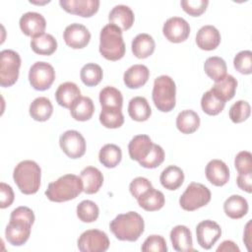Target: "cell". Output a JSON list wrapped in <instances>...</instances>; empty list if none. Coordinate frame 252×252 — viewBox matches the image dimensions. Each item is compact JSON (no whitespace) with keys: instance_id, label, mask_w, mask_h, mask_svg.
I'll use <instances>...</instances> for the list:
<instances>
[{"instance_id":"obj_15","label":"cell","mask_w":252,"mask_h":252,"mask_svg":"<svg viewBox=\"0 0 252 252\" xmlns=\"http://www.w3.org/2000/svg\"><path fill=\"white\" fill-rule=\"evenodd\" d=\"M59 5L66 12L83 18L94 16L99 8L98 0H60Z\"/></svg>"},{"instance_id":"obj_18","label":"cell","mask_w":252,"mask_h":252,"mask_svg":"<svg viewBox=\"0 0 252 252\" xmlns=\"http://www.w3.org/2000/svg\"><path fill=\"white\" fill-rule=\"evenodd\" d=\"M220 33L217 28L211 25L203 26L196 34V43L202 50H214L220 43Z\"/></svg>"},{"instance_id":"obj_5","label":"cell","mask_w":252,"mask_h":252,"mask_svg":"<svg viewBox=\"0 0 252 252\" xmlns=\"http://www.w3.org/2000/svg\"><path fill=\"white\" fill-rule=\"evenodd\" d=\"M13 178L22 193L32 195L36 193L40 187L41 169L33 160H23L16 165Z\"/></svg>"},{"instance_id":"obj_30","label":"cell","mask_w":252,"mask_h":252,"mask_svg":"<svg viewBox=\"0 0 252 252\" xmlns=\"http://www.w3.org/2000/svg\"><path fill=\"white\" fill-rule=\"evenodd\" d=\"M29 111L33 120L43 122L48 120L52 115L53 106L49 98L45 96H39L31 103Z\"/></svg>"},{"instance_id":"obj_42","label":"cell","mask_w":252,"mask_h":252,"mask_svg":"<svg viewBox=\"0 0 252 252\" xmlns=\"http://www.w3.org/2000/svg\"><path fill=\"white\" fill-rule=\"evenodd\" d=\"M251 112L250 104L246 100H237L229 108V118L233 123L245 121Z\"/></svg>"},{"instance_id":"obj_43","label":"cell","mask_w":252,"mask_h":252,"mask_svg":"<svg viewBox=\"0 0 252 252\" xmlns=\"http://www.w3.org/2000/svg\"><path fill=\"white\" fill-rule=\"evenodd\" d=\"M233 66L240 74L250 75L252 73V52L250 50L238 52L234 56Z\"/></svg>"},{"instance_id":"obj_12","label":"cell","mask_w":252,"mask_h":252,"mask_svg":"<svg viewBox=\"0 0 252 252\" xmlns=\"http://www.w3.org/2000/svg\"><path fill=\"white\" fill-rule=\"evenodd\" d=\"M162 32L168 41L179 43L188 38L190 34V26L183 18L171 17L163 24Z\"/></svg>"},{"instance_id":"obj_49","label":"cell","mask_w":252,"mask_h":252,"mask_svg":"<svg viewBox=\"0 0 252 252\" xmlns=\"http://www.w3.org/2000/svg\"><path fill=\"white\" fill-rule=\"evenodd\" d=\"M14 192L10 185L1 182L0 183V208L5 209L12 205L14 201Z\"/></svg>"},{"instance_id":"obj_40","label":"cell","mask_w":252,"mask_h":252,"mask_svg":"<svg viewBox=\"0 0 252 252\" xmlns=\"http://www.w3.org/2000/svg\"><path fill=\"white\" fill-rule=\"evenodd\" d=\"M225 102L219 98L211 90L206 92L201 98V107L208 115H218L224 108Z\"/></svg>"},{"instance_id":"obj_48","label":"cell","mask_w":252,"mask_h":252,"mask_svg":"<svg viewBox=\"0 0 252 252\" xmlns=\"http://www.w3.org/2000/svg\"><path fill=\"white\" fill-rule=\"evenodd\" d=\"M151 187H152V183L149 179L139 176V177L134 178L131 181V183L129 185V190H130L131 195L137 199L140 195H142L146 190H148Z\"/></svg>"},{"instance_id":"obj_9","label":"cell","mask_w":252,"mask_h":252,"mask_svg":"<svg viewBox=\"0 0 252 252\" xmlns=\"http://www.w3.org/2000/svg\"><path fill=\"white\" fill-rule=\"evenodd\" d=\"M55 80V71L47 62H35L29 71V81L36 91H45L51 87Z\"/></svg>"},{"instance_id":"obj_3","label":"cell","mask_w":252,"mask_h":252,"mask_svg":"<svg viewBox=\"0 0 252 252\" xmlns=\"http://www.w3.org/2000/svg\"><path fill=\"white\" fill-rule=\"evenodd\" d=\"M83 189L81 177L75 174H65L48 184L45 195L51 202L62 203L77 198Z\"/></svg>"},{"instance_id":"obj_22","label":"cell","mask_w":252,"mask_h":252,"mask_svg":"<svg viewBox=\"0 0 252 252\" xmlns=\"http://www.w3.org/2000/svg\"><path fill=\"white\" fill-rule=\"evenodd\" d=\"M81 96L82 95L80 88L72 82H65L59 85L55 92V98L57 103L60 106L69 109L73 105V103Z\"/></svg>"},{"instance_id":"obj_2","label":"cell","mask_w":252,"mask_h":252,"mask_svg":"<svg viewBox=\"0 0 252 252\" xmlns=\"http://www.w3.org/2000/svg\"><path fill=\"white\" fill-rule=\"evenodd\" d=\"M109 228L114 236L121 241H136L144 232L143 218L136 212L118 215L109 223Z\"/></svg>"},{"instance_id":"obj_17","label":"cell","mask_w":252,"mask_h":252,"mask_svg":"<svg viewBox=\"0 0 252 252\" xmlns=\"http://www.w3.org/2000/svg\"><path fill=\"white\" fill-rule=\"evenodd\" d=\"M206 177L215 186H223L229 179L228 166L220 159H212L206 166Z\"/></svg>"},{"instance_id":"obj_23","label":"cell","mask_w":252,"mask_h":252,"mask_svg":"<svg viewBox=\"0 0 252 252\" xmlns=\"http://www.w3.org/2000/svg\"><path fill=\"white\" fill-rule=\"evenodd\" d=\"M83 182V191L86 194H94L98 192L103 183V175L99 169L94 166L85 167L80 174Z\"/></svg>"},{"instance_id":"obj_4","label":"cell","mask_w":252,"mask_h":252,"mask_svg":"<svg viewBox=\"0 0 252 252\" xmlns=\"http://www.w3.org/2000/svg\"><path fill=\"white\" fill-rule=\"evenodd\" d=\"M99 53L107 60L117 61L125 54L122 31L113 24H107L99 34Z\"/></svg>"},{"instance_id":"obj_7","label":"cell","mask_w":252,"mask_h":252,"mask_svg":"<svg viewBox=\"0 0 252 252\" xmlns=\"http://www.w3.org/2000/svg\"><path fill=\"white\" fill-rule=\"evenodd\" d=\"M21 57L18 52L4 49L0 53V85L3 88L13 86L19 78Z\"/></svg>"},{"instance_id":"obj_6","label":"cell","mask_w":252,"mask_h":252,"mask_svg":"<svg viewBox=\"0 0 252 252\" xmlns=\"http://www.w3.org/2000/svg\"><path fill=\"white\" fill-rule=\"evenodd\" d=\"M176 86L174 81L166 75L155 79L152 98L156 107L161 112H169L175 107Z\"/></svg>"},{"instance_id":"obj_45","label":"cell","mask_w":252,"mask_h":252,"mask_svg":"<svg viewBox=\"0 0 252 252\" xmlns=\"http://www.w3.org/2000/svg\"><path fill=\"white\" fill-rule=\"evenodd\" d=\"M208 0H182L180 5L184 12L193 17L201 16L207 9Z\"/></svg>"},{"instance_id":"obj_35","label":"cell","mask_w":252,"mask_h":252,"mask_svg":"<svg viewBox=\"0 0 252 252\" xmlns=\"http://www.w3.org/2000/svg\"><path fill=\"white\" fill-rule=\"evenodd\" d=\"M122 158L121 149L114 144H106L104 145L99 153L98 159L99 162L107 168H113L118 165Z\"/></svg>"},{"instance_id":"obj_16","label":"cell","mask_w":252,"mask_h":252,"mask_svg":"<svg viewBox=\"0 0 252 252\" xmlns=\"http://www.w3.org/2000/svg\"><path fill=\"white\" fill-rule=\"evenodd\" d=\"M20 29L28 36H38L45 31L46 22L44 17L36 12H27L20 19Z\"/></svg>"},{"instance_id":"obj_28","label":"cell","mask_w":252,"mask_h":252,"mask_svg":"<svg viewBox=\"0 0 252 252\" xmlns=\"http://www.w3.org/2000/svg\"><path fill=\"white\" fill-rule=\"evenodd\" d=\"M159 181L165 189L171 191L176 190L184 181L183 170L176 165H169L161 171Z\"/></svg>"},{"instance_id":"obj_1","label":"cell","mask_w":252,"mask_h":252,"mask_svg":"<svg viewBox=\"0 0 252 252\" xmlns=\"http://www.w3.org/2000/svg\"><path fill=\"white\" fill-rule=\"evenodd\" d=\"M33 222L34 214L32 209L26 206L16 208L12 211L10 221L5 229L6 240L14 246L25 244L31 235V229Z\"/></svg>"},{"instance_id":"obj_8","label":"cell","mask_w":252,"mask_h":252,"mask_svg":"<svg viewBox=\"0 0 252 252\" xmlns=\"http://www.w3.org/2000/svg\"><path fill=\"white\" fill-rule=\"evenodd\" d=\"M211 201V191L201 183L191 182L179 198L180 207L188 212L206 206Z\"/></svg>"},{"instance_id":"obj_36","label":"cell","mask_w":252,"mask_h":252,"mask_svg":"<svg viewBox=\"0 0 252 252\" xmlns=\"http://www.w3.org/2000/svg\"><path fill=\"white\" fill-rule=\"evenodd\" d=\"M99 102L101 108L122 109L123 96L118 89L107 86L99 92Z\"/></svg>"},{"instance_id":"obj_34","label":"cell","mask_w":252,"mask_h":252,"mask_svg":"<svg viewBox=\"0 0 252 252\" xmlns=\"http://www.w3.org/2000/svg\"><path fill=\"white\" fill-rule=\"evenodd\" d=\"M31 47L34 53L39 55H51L57 49V41L50 33H42L32 38Z\"/></svg>"},{"instance_id":"obj_39","label":"cell","mask_w":252,"mask_h":252,"mask_svg":"<svg viewBox=\"0 0 252 252\" xmlns=\"http://www.w3.org/2000/svg\"><path fill=\"white\" fill-rule=\"evenodd\" d=\"M99 121L105 128L116 129L123 125L124 116L121 109L118 108H101Z\"/></svg>"},{"instance_id":"obj_31","label":"cell","mask_w":252,"mask_h":252,"mask_svg":"<svg viewBox=\"0 0 252 252\" xmlns=\"http://www.w3.org/2000/svg\"><path fill=\"white\" fill-rule=\"evenodd\" d=\"M237 88V81L231 75H226L223 79L216 82L211 91L222 101L230 100L234 94Z\"/></svg>"},{"instance_id":"obj_41","label":"cell","mask_w":252,"mask_h":252,"mask_svg":"<svg viewBox=\"0 0 252 252\" xmlns=\"http://www.w3.org/2000/svg\"><path fill=\"white\" fill-rule=\"evenodd\" d=\"M99 209L91 200H84L77 206V217L83 222H93L97 220Z\"/></svg>"},{"instance_id":"obj_24","label":"cell","mask_w":252,"mask_h":252,"mask_svg":"<svg viewBox=\"0 0 252 252\" xmlns=\"http://www.w3.org/2000/svg\"><path fill=\"white\" fill-rule=\"evenodd\" d=\"M110 24H113L121 29V31L129 30L134 24V13L130 7L126 5H116L112 8L108 15Z\"/></svg>"},{"instance_id":"obj_46","label":"cell","mask_w":252,"mask_h":252,"mask_svg":"<svg viewBox=\"0 0 252 252\" xmlns=\"http://www.w3.org/2000/svg\"><path fill=\"white\" fill-rule=\"evenodd\" d=\"M142 251L144 252H150V251H156V252H166L167 246L165 239L161 235L153 234L147 237V239L144 241L142 247Z\"/></svg>"},{"instance_id":"obj_13","label":"cell","mask_w":252,"mask_h":252,"mask_svg":"<svg viewBox=\"0 0 252 252\" xmlns=\"http://www.w3.org/2000/svg\"><path fill=\"white\" fill-rule=\"evenodd\" d=\"M221 235L220 226L214 220H205L197 224L196 237L198 244L204 249H211Z\"/></svg>"},{"instance_id":"obj_51","label":"cell","mask_w":252,"mask_h":252,"mask_svg":"<svg viewBox=\"0 0 252 252\" xmlns=\"http://www.w3.org/2000/svg\"><path fill=\"white\" fill-rule=\"evenodd\" d=\"M218 252L220 251H234V252H239V248L238 246L230 240H224L220 243V245L218 247L217 249Z\"/></svg>"},{"instance_id":"obj_11","label":"cell","mask_w":252,"mask_h":252,"mask_svg":"<svg viewBox=\"0 0 252 252\" xmlns=\"http://www.w3.org/2000/svg\"><path fill=\"white\" fill-rule=\"evenodd\" d=\"M59 145L63 153L70 158H82L86 153V140L76 130H68L59 138Z\"/></svg>"},{"instance_id":"obj_47","label":"cell","mask_w":252,"mask_h":252,"mask_svg":"<svg viewBox=\"0 0 252 252\" xmlns=\"http://www.w3.org/2000/svg\"><path fill=\"white\" fill-rule=\"evenodd\" d=\"M234 166L238 173H252V155L248 151L239 152L234 158Z\"/></svg>"},{"instance_id":"obj_38","label":"cell","mask_w":252,"mask_h":252,"mask_svg":"<svg viewBox=\"0 0 252 252\" xmlns=\"http://www.w3.org/2000/svg\"><path fill=\"white\" fill-rule=\"evenodd\" d=\"M82 82L88 87H94L100 83L103 77L102 69L95 63H87L80 72Z\"/></svg>"},{"instance_id":"obj_26","label":"cell","mask_w":252,"mask_h":252,"mask_svg":"<svg viewBox=\"0 0 252 252\" xmlns=\"http://www.w3.org/2000/svg\"><path fill=\"white\" fill-rule=\"evenodd\" d=\"M156 43L154 38L148 33H139L132 40V52L139 59L151 56L155 51Z\"/></svg>"},{"instance_id":"obj_19","label":"cell","mask_w":252,"mask_h":252,"mask_svg":"<svg viewBox=\"0 0 252 252\" xmlns=\"http://www.w3.org/2000/svg\"><path fill=\"white\" fill-rule=\"evenodd\" d=\"M169 237L174 250L178 252L195 251L193 248L192 234L187 226L181 224L174 226L170 231Z\"/></svg>"},{"instance_id":"obj_29","label":"cell","mask_w":252,"mask_h":252,"mask_svg":"<svg viewBox=\"0 0 252 252\" xmlns=\"http://www.w3.org/2000/svg\"><path fill=\"white\" fill-rule=\"evenodd\" d=\"M128 113L133 120L143 122L150 118L152 109L148 100L144 96H135L129 101Z\"/></svg>"},{"instance_id":"obj_21","label":"cell","mask_w":252,"mask_h":252,"mask_svg":"<svg viewBox=\"0 0 252 252\" xmlns=\"http://www.w3.org/2000/svg\"><path fill=\"white\" fill-rule=\"evenodd\" d=\"M149 77L150 71L147 66L143 64H135L125 71L123 81L127 88L139 89L148 82Z\"/></svg>"},{"instance_id":"obj_27","label":"cell","mask_w":252,"mask_h":252,"mask_svg":"<svg viewBox=\"0 0 252 252\" xmlns=\"http://www.w3.org/2000/svg\"><path fill=\"white\" fill-rule=\"evenodd\" d=\"M223 211L228 218L238 220L248 213V203L240 195H231L224 201Z\"/></svg>"},{"instance_id":"obj_37","label":"cell","mask_w":252,"mask_h":252,"mask_svg":"<svg viewBox=\"0 0 252 252\" xmlns=\"http://www.w3.org/2000/svg\"><path fill=\"white\" fill-rule=\"evenodd\" d=\"M205 73L210 77L213 81L219 82L226 76V63L225 61L218 56L209 57L204 63Z\"/></svg>"},{"instance_id":"obj_32","label":"cell","mask_w":252,"mask_h":252,"mask_svg":"<svg viewBox=\"0 0 252 252\" xmlns=\"http://www.w3.org/2000/svg\"><path fill=\"white\" fill-rule=\"evenodd\" d=\"M94 112V105L89 96L79 97L70 107L71 116L77 121H87L92 118Z\"/></svg>"},{"instance_id":"obj_33","label":"cell","mask_w":252,"mask_h":252,"mask_svg":"<svg viewBox=\"0 0 252 252\" xmlns=\"http://www.w3.org/2000/svg\"><path fill=\"white\" fill-rule=\"evenodd\" d=\"M200 126V117L194 110L186 109L176 117V127L183 134H192Z\"/></svg>"},{"instance_id":"obj_25","label":"cell","mask_w":252,"mask_h":252,"mask_svg":"<svg viewBox=\"0 0 252 252\" xmlns=\"http://www.w3.org/2000/svg\"><path fill=\"white\" fill-rule=\"evenodd\" d=\"M139 206L147 212H155L160 210L165 202L164 195L161 191L155 189L153 186L146 190L137 198Z\"/></svg>"},{"instance_id":"obj_20","label":"cell","mask_w":252,"mask_h":252,"mask_svg":"<svg viewBox=\"0 0 252 252\" xmlns=\"http://www.w3.org/2000/svg\"><path fill=\"white\" fill-rule=\"evenodd\" d=\"M154 147V143L148 135H137L135 136L128 145L129 157L133 160L138 162L146 158L151 153Z\"/></svg>"},{"instance_id":"obj_44","label":"cell","mask_w":252,"mask_h":252,"mask_svg":"<svg viewBox=\"0 0 252 252\" xmlns=\"http://www.w3.org/2000/svg\"><path fill=\"white\" fill-rule=\"evenodd\" d=\"M164 160V151L162 148L157 144H154V147L149 154V156L140 160L139 164L145 168H156L159 166Z\"/></svg>"},{"instance_id":"obj_10","label":"cell","mask_w":252,"mask_h":252,"mask_svg":"<svg viewBox=\"0 0 252 252\" xmlns=\"http://www.w3.org/2000/svg\"><path fill=\"white\" fill-rule=\"evenodd\" d=\"M77 243L79 250L82 252H104L110 244L106 233L98 229L84 231Z\"/></svg>"},{"instance_id":"obj_14","label":"cell","mask_w":252,"mask_h":252,"mask_svg":"<svg viewBox=\"0 0 252 252\" xmlns=\"http://www.w3.org/2000/svg\"><path fill=\"white\" fill-rule=\"evenodd\" d=\"M63 38L69 47L73 49H81L89 44L91 33L84 25L74 23L66 27L63 32Z\"/></svg>"},{"instance_id":"obj_50","label":"cell","mask_w":252,"mask_h":252,"mask_svg":"<svg viewBox=\"0 0 252 252\" xmlns=\"http://www.w3.org/2000/svg\"><path fill=\"white\" fill-rule=\"evenodd\" d=\"M236 183H237V186L247 192V193H251L252 191V187H251V184H252V173H239L237 178H236Z\"/></svg>"}]
</instances>
